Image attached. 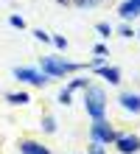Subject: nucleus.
I'll list each match as a JSON object with an SVG mask.
<instances>
[{"mask_svg": "<svg viewBox=\"0 0 140 154\" xmlns=\"http://www.w3.org/2000/svg\"><path fill=\"white\" fill-rule=\"evenodd\" d=\"M84 109L92 121H101L107 112V95L101 87H87V93H84Z\"/></svg>", "mask_w": 140, "mask_h": 154, "instance_id": "1", "label": "nucleus"}, {"mask_svg": "<svg viewBox=\"0 0 140 154\" xmlns=\"http://www.w3.org/2000/svg\"><path fill=\"white\" fill-rule=\"evenodd\" d=\"M39 67H42V73H45V76H51V79L79 70L76 62H64V59H56V56H42V59H39Z\"/></svg>", "mask_w": 140, "mask_h": 154, "instance_id": "2", "label": "nucleus"}, {"mask_svg": "<svg viewBox=\"0 0 140 154\" xmlns=\"http://www.w3.org/2000/svg\"><path fill=\"white\" fill-rule=\"evenodd\" d=\"M90 134H92V140H95V143H104V146H109V143H115V140H118V132L112 129V126H109V123L104 121V118L92 123Z\"/></svg>", "mask_w": 140, "mask_h": 154, "instance_id": "3", "label": "nucleus"}, {"mask_svg": "<svg viewBox=\"0 0 140 154\" xmlns=\"http://www.w3.org/2000/svg\"><path fill=\"white\" fill-rule=\"evenodd\" d=\"M14 79L28 81V84H36V87H45L51 81V76H45L42 70H34V67H14Z\"/></svg>", "mask_w": 140, "mask_h": 154, "instance_id": "4", "label": "nucleus"}, {"mask_svg": "<svg viewBox=\"0 0 140 154\" xmlns=\"http://www.w3.org/2000/svg\"><path fill=\"white\" fill-rule=\"evenodd\" d=\"M115 146L120 149V154H135L140 149V137H137V134H118Z\"/></svg>", "mask_w": 140, "mask_h": 154, "instance_id": "5", "label": "nucleus"}, {"mask_svg": "<svg viewBox=\"0 0 140 154\" xmlns=\"http://www.w3.org/2000/svg\"><path fill=\"white\" fill-rule=\"evenodd\" d=\"M118 14H120V20H135V17L140 14V3L137 0H123L118 8Z\"/></svg>", "mask_w": 140, "mask_h": 154, "instance_id": "6", "label": "nucleus"}, {"mask_svg": "<svg viewBox=\"0 0 140 154\" xmlns=\"http://www.w3.org/2000/svg\"><path fill=\"white\" fill-rule=\"evenodd\" d=\"M20 154H48V149L36 140H23L20 143Z\"/></svg>", "mask_w": 140, "mask_h": 154, "instance_id": "7", "label": "nucleus"}, {"mask_svg": "<svg viewBox=\"0 0 140 154\" xmlns=\"http://www.w3.org/2000/svg\"><path fill=\"white\" fill-rule=\"evenodd\" d=\"M120 106L129 112H140V95H132V93H123L120 95Z\"/></svg>", "mask_w": 140, "mask_h": 154, "instance_id": "8", "label": "nucleus"}, {"mask_svg": "<svg viewBox=\"0 0 140 154\" xmlns=\"http://www.w3.org/2000/svg\"><path fill=\"white\" fill-rule=\"evenodd\" d=\"M98 76H104L109 84H118V81H120V70L109 67V65H98Z\"/></svg>", "mask_w": 140, "mask_h": 154, "instance_id": "9", "label": "nucleus"}, {"mask_svg": "<svg viewBox=\"0 0 140 154\" xmlns=\"http://www.w3.org/2000/svg\"><path fill=\"white\" fill-rule=\"evenodd\" d=\"M6 101H8V104H14V106H20V104H28L31 98H28V93H8V95H6Z\"/></svg>", "mask_w": 140, "mask_h": 154, "instance_id": "10", "label": "nucleus"}, {"mask_svg": "<svg viewBox=\"0 0 140 154\" xmlns=\"http://www.w3.org/2000/svg\"><path fill=\"white\" fill-rule=\"evenodd\" d=\"M8 25H14V28H25V20L17 17V14H11V17H8Z\"/></svg>", "mask_w": 140, "mask_h": 154, "instance_id": "11", "label": "nucleus"}, {"mask_svg": "<svg viewBox=\"0 0 140 154\" xmlns=\"http://www.w3.org/2000/svg\"><path fill=\"white\" fill-rule=\"evenodd\" d=\"M73 3H76L79 8H92V6H98L101 0H73Z\"/></svg>", "mask_w": 140, "mask_h": 154, "instance_id": "12", "label": "nucleus"}, {"mask_svg": "<svg viewBox=\"0 0 140 154\" xmlns=\"http://www.w3.org/2000/svg\"><path fill=\"white\" fill-rule=\"evenodd\" d=\"M70 90H87V79H73L70 81Z\"/></svg>", "mask_w": 140, "mask_h": 154, "instance_id": "13", "label": "nucleus"}, {"mask_svg": "<svg viewBox=\"0 0 140 154\" xmlns=\"http://www.w3.org/2000/svg\"><path fill=\"white\" fill-rule=\"evenodd\" d=\"M42 129H45V132H56V121H53L51 115H48V118L42 121Z\"/></svg>", "mask_w": 140, "mask_h": 154, "instance_id": "14", "label": "nucleus"}, {"mask_svg": "<svg viewBox=\"0 0 140 154\" xmlns=\"http://www.w3.org/2000/svg\"><path fill=\"white\" fill-rule=\"evenodd\" d=\"M95 31L101 34V37H109V34H112V28H109L107 23H98V25H95Z\"/></svg>", "mask_w": 140, "mask_h": 154, "instance_id": "15", "label": "nucleus"}, {"mask_svg": "<svg viewBox=\"0 0 140 154\" xmlns=\"http://www.w3.org/2000/svg\"><path fill=\"white\" fill-rule=\"evenodd\" d=\"M51 42H53L59 51H64V48H67V39H64V37H51Z\"/></svg>", "mask_w": 140, "mask_h": 154, "instance_id": "16", "label": "nucleus"}, {"mask_svg": "<svg viewBox=\"0 0 140 154\" xmlns=\"http://www.w3.org/2000/svg\"><path fill=\"white\" fill-rule=\"evenodd\" d=\"M34 37L39 39V42H51V34H45L42 28H36V31H34Z\"/></svg>", "mask_w": 140, "mask_h": 154, "instance_id": "17", "label": "nucleus"}, {"mask_svg": "<svg viewBox=\"0 0 140 154\" xmlns=\"http://www.w3.org/2000/svg\"><path fill=\"white\" fill-rule=\"evenodd\" d=\"M59 104H62V106L70 104V90H62V93H59Z\"/></svg>", "mask_w": 140, "mask_h": 154, "instance_id": "18", "label": "nucleus"}, {"mask_svg": "<svg viewBox=\"0 0 140 154\" xmlns=\"http://www.w3.org/2000/svg\"><path fill=\"white\" fill-rule=\"evenodd\" d=\"M90 154H107V151H104V143H92V149H90Z\"/></svg>", "mask_w": 140, "mask_h": 154, "instance_id": "19", "label": "nucleus"}, {"mask_svg": "<svg viewBox=\"0 0 140 154\" xmlns=\"http://www.w3.org/2000/svg\"><path fill=\"white\" fill-rule=\"evenodd\" d=\"M56 3H62V6H67V3H70V0H56Z\"/></svg>", "mask_w": 140, "mask_h": 154, "instance_id": "20", "label": "nucleus"}, {"mask_svg": "<svg viewBox=\"0 0 140 154\" xmlns=\"http://www.w3.org/2000/svg\"><path fill=\"white\" fill-rule=\"evenodd\" d=\"M137 3H140V0H137Z\"/></svg>", "mask_w": 140, "mask_h": 154, "instance_id": "21", "label": "nucleus"}]
</instances>
